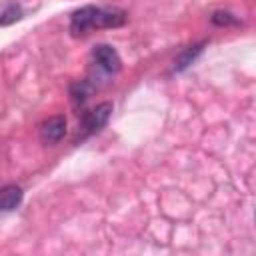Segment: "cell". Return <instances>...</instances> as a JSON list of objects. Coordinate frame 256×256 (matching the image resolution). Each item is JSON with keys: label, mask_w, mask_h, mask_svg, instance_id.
Instances as JSON below:
<instances>
[{"label": "cell", "mask_w": 256, "mask_h": 256, "mask_svg": "<svg viewBox=\"0 0 256 256\" xmlns=\"http://www.w3.org/2000/svg\"><path fill=\"white\" fill-rule=\"evenodd\" d=\"M92 60L106 74H116L120 70V66H122V60H120L118 52L112 46H106V44H100V46H96L92 50Z\"/></svg>", "instance_id": "7a4b0ae2"}, {"label": "cell", "mask_w": 256, "mask_h": 256, "mask_svg": "<svg viewBox=\"0 0 256 256\" xmlns=\"http://www.w3.org/2000/svg\"><path fill=\"white\" fill-rule=\"evenodd\" d=\"M110 112H112V104L110 102H102L98 104L94 110L86 112L82 116V132L84 134H94L98 132L110 118Z\"/></svg>", "instance_id": "3957f363"}, {"label": "cell", "mask_w": 256, "mask_h": 256, "mask_svg": "<svg viewBox=\"0 0 256 256\" xmlns=\"http://www.w3.org/2000/svg\"><path fill=\"white\" fill-rule=\"evenodd\" d=\"M22 202V190L18 186H2L0 188V212L14 210Z\"/></svg>", "instance_id": "5b68a950"}, {"label": "cell", "mask_w": 256, "mask_h": 256, "mask_svg": "<svg viewBox=\"0 0 256 256\" xmlns=\"http://www.w3.org/2000/svg\"><path fill=\"white\" fill-rule=\"evenodd\" d=\"M66 132V118L64 116H52L42 122L40 126V138L44 144H54L58 142Z\"/></svg>", "instance_id": "277c9868"}, {"label": "cell", "mask_w": 256, "mask_h": 256, "mask_svg": "<svg viewBox=\"0 0 256 256\" xmlns=\"http://www.w3.org/2000/svg\"><path fill=\"white\" fill-rule=\"evenodd\" d=\"M126 22V12L120 8H98L84 6L76 10L70 18V32L74 36H84L100 28H118Z\"/></svg>", "instance_id": "6da1fadb"}, {"label": "cell", "mask_w": 256, "mask_h": 256, "mask_svg": "<svg viewBox=\"0 0 256 256\" xmlns=\"http://www.w3.org/2000/svg\"><path fill=\"white\" fill-rule=\"evenodd\" d=\"M92 90H94V86H92L88 80H80V82H74V84H72V90H70L74 104H84V102L88 100V96L92 94Z\"/></svg>", "instance_id": "8992f818"}]
</instances>
